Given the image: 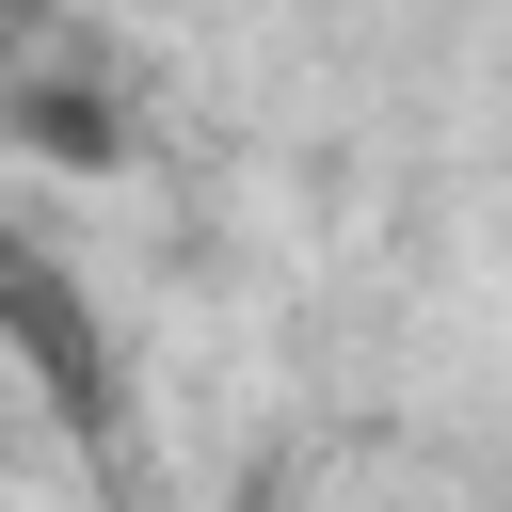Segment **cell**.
Returning a JSON list of instances; mask_svg holds the SVG:
<instances>
[{
	"label": "cell",
	"instance_id": "cell-1",
	"mask_svg": "<svg viewBox=\"0 0 512 512\" xmlns=\"http://www.w3.org/2000/svg\"><path fill=\"white\" fill-rule=\"evenodd\" d=\"M32 144H48V160H112V128H96L80 96H48V112H32Z\"/></svg>",
	"mask_w": 512,
	"mask_h": 512
},
{
	"label": "cell",
	"instance_id": "cell-2",
	"mask_svg": "<svg viewBox=\"0 0 512 512\" xmlns=\"http://www.w3.org/2000/svg\"><path fill=\"white\" fill-rule=\"evenodd\" d=\"M0 16H16V0H0Z\"/></svg>",
	"mask_w": 512,
	"mask_h": 512
}]
</instances>
